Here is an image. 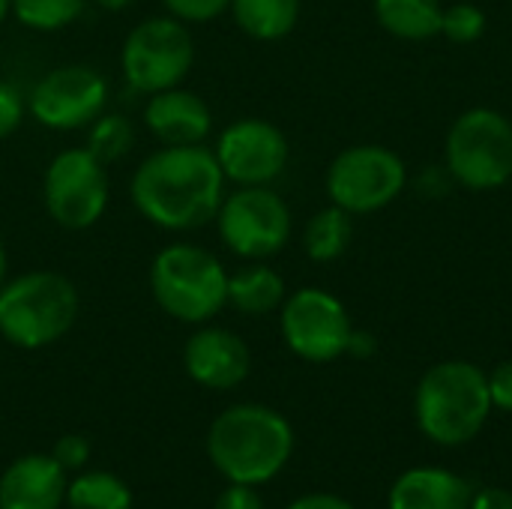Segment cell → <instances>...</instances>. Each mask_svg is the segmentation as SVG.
<instances>
[{
    "instance_id": "3957f363",
    "label": "cell",
    "mask_w": 512,
    "mask_h": 509,
    "mask_svg": "<svg viewBox=\"0 0 512 509\" xmlns=\"http://www.w3.org/2000/svg\"><path fill=\"white\" fill-rule=\"evenodd\" d=\"M489 414V375L480 366L468 360H447L420 378L414 417L429 441L441 447H462L480 435Z\"/></svg>"
},
{
    "instance_id": "ac0fdd59",
    "label": "cell",
    "mask_w": 512,
    "mask_h": 509,
    "mask_svg": "<svg viewBox=\"0 0 512 509\" xmlns=\"http://www.w3.org/2000/svg\"><path fill=\"white\" fill-rule=\"evenodd\" d=\"M285 303V279L267 264H249L228 276V306L243 315H270Z\"/></svg>"
},
{
    "instance_id": "836d02e7",
    "label": "cell",
    "mask_w": 512,
    "mask_h": 509,
    "mask_svg": "<svg viewBox=\"0 0 512 509\" xmlns=\"http://www.w3.org/2000/svg\"><path fill=\"white\" fill-rule=\"evenodd\" d=\"M99 9H108V12H120V9H126L132 0H93Z\"/></svg>"
},
{
    "instance_id": "e575fe53",
    "label": "cell",
    "mask_w": 512,
    "mask_h": 509,
    "mask_svg": "<svg viewBox=\"0 0 512 509\" xmlns=\"http://www.w3.org/2000/svg\"><path fill=\"white\" fill-rule=\"evenodd\" d=\"M6 270H9V258H6V249L0 243V285L6 282Z\"/></svg>"
},
{
    "instance_id": "f1b7e54d",
    "label": "cell",
    "mask_w": 512,
    "mask_h": 509,
    "mask_svg": "<svg viewBox=\"0 0 512 509\" xmlns=\"http://www.w3.org/2000/svg\"><path fill=\"white\" fill-rule=\"evenodd\" d=\"M489 396H492V405H495V408L510 411L512 414V360L501 363V366L489 375Z\"/></svg>"
},
{
    "instance_id": "f546056e",
    "label": "cell",
    "mask_w": 512,
    "mask_h": 509,
    "mask_svg": "<svg viewBox=\"0 0 512 509\" xmlns=\"http://www.w3.org/2000/svg\"><path fill=\"white\" fill-rule=\"evenodd\" d=\"M216 509H264V501L258 498V492H255L252 486L234 483L228 492L219 495Z\"/></svg>"
},
{
    "instance_id": "83f0119b",
    "label": "cell",
    "mask_w": 512,
    "mask_h": 509,
    "mask_svg": "<svg viewBox=\"0 0 512 509\" xmlns=\"http://www.w3.org/2000/svg\"><path fill=\"white\" fill-rule=\"evenodd\" d=\"M51 459H54L63 471H78V468H84L87 459H90V444H87L81 435H66V438H60V441L54 444Z\"/></svg>"
},
{
    "instance_id": "e0dca14e",
    "label": "cell",
    "mask_w": 512,
    "mask_h": 509,
    "mask_svg": "<svg viewBox=\"0 0 512 509\" xmlns=\"http://www.w3.org/2000/svg\"><path fill=\"white\" fill-rule=\"evenodd\" d=\"M474 486L444 468H411L390 489V509H471Z\"/></svg>"
},
{
    "instance_id": "9c48e42d",
    "label": "cell",
    "mask_w": 512,
    "mask_h": 509,
    "mask_svg": "<svg viewBox=\"0 0 512 509\" xmlns=\"http://www.w3.org/2000/svg\"><path fill=\"white\" fill-rule=\"evenodd\" d=\"M42 198L48 216L60 228L66 231L93 228L108 207L105 165L87 147H72L57 153L45 168Z\"/></svg>"
},
{
    "instance_id": "cb8c5ba5",
    "label": "cell",
    "mask_w": 512,
    "mask_h": 509,
    "mask_svg": "<svg viewBox=\"0 0 512 509\" xmlns=\"http://www.w3.org/2000/svg\"><path fill=\"white\" fill-rule=\"evenodd\" d=\"M87 0H12V15L36 30V33H54L69 27L81 12Z\"/></svg>"
},
{
    "instance_id": "d590c367",
    "label": "cell",
    "mask_w": 512,
    "mask_h": 509,
    "mask_svg": "<svg viewBox=\"0 0 512 509\" xmlns=\"http://www.w3.org/2000/svg\"><path fill=\"white\" fill-rule=\"evenodd\" d=\"M9 12H12V0H0V24L6 21Z\"/></svg>"
},
{
    "instance_id": "277c9868",
    "label": "cell",
    "mask_w": 512,
    "mask_h": 509,
    "mask_svg": "<svg viewBox=\"0 0 512 509\" xmlns=\"http://www.w3.org/2000/svg\"><path fill=\"white\" fill-rule=\"evenodd\" d=\"M78 318L75 285L51 270H33L0 285V336L15 348H45Z\"/></svg>"
},
{
    "instance_id": "d6a6232c",
    "label": "cell",
    "mask_w": 512,
    "mask_h": 509,
    "mask_svg": "<svg viewBox=\"0 0 512 509\" xmlns=\"http://www.w3.org/2000/svg\"><path fill=\"white\" fill-rule=\"evenodd\" d=\"M345 354H354V357H369L375 354V339L369 333H357L351 330V339H348V351Z\"/></svg>"
},
{
    "instance_id": "ba28073f",
    "label": "cell",
    "mask_w": 512,
    "mask_h": 509,
    "mask_svg": "<svg viewBox=\"0 0 512 509\" xmlns=\"http://www.w3.org/2000/svg\"><path fill=\"white\" fill-rule=\"evenodd\" d=\"M408 183L402 156L381 144H357L342 150L327 168V195L351 216L375 213L393 204Z\"/></svg>"
},
{
    "instance_id": "4316f807",
    "label": "cell",
    "mask_w": 512,
    "mask_h": 509,
    "mask_svg": "<svg viewBox=\"0 0 512 509\" xmlns=\"http://www.w3.org/2000/svg\"><path fill=\"white\" fill-rule=\"evenodd\" d=\"M24 111H27V102L21 90L9 81H0V138H9L21 126Z\"/></svg>"
},
{
    "instance_id": "7a4b0ae2",
    "label": "cell",
    "mask_w": 512,
    "mask_h": 509,
    "mask_svg": "<svg viewBox=\"0 0 512 509\" xmlns=\"http://www.w3.org/2000/svg\"><path fill=\"white\" fill-rule=\"evenodd\" d=\"M294 450V432L282 414L264 405H234L216 417L207 435L213 465L243 486L273 480Z\"/></svg>"
},
{
    "instance_id": "4fadbf2b",
    "label": "cell",
    "mask_w": 512,
    "mask_h": 509,
    "mask_svg": "<svg viewBox=\"0 0 512 509\" xmlns=\"http://www.w3.org/2000/svg\"><path fill=\"white\" fill-rule=\"evenodd\" d=\"M216 162L225 180L237 186H267L288 165V138L285 132L261 117L234 120L219 132Z\"/></svg>"
},
{
    "instance_id": "d4e9b609",
    "label": "cell",
    "mask_w": 512,
    "mask_h": 509,
    "mask_svg": "<svg viewBox=\"0 0 512 509\" xmlns=\"http://www.w3.org/2000/svg\"><path fill=\"white\" fill-rule=\"evenodd\" d=\"M441 33L450 42H459V45L477 42L486 33V12L480 6H474V3H453V6L444 9Z\"/></svg>"
},
{
    "instance_id": "8fae6325",
    "label": "cell",
    "mask_w": 512,
    "mask_h": 509,
    "mask_svg": "<svg viewBox=\"0 0 512 509\" xmlns=\"http://www.w3.org/2000/svg\"><path fill=\"white\" fill-rule=\"evenodd\" d=\"M351 330L348 309L324 288H300L282 303V336L300 360L330 363L342 357Z\"/></svg>"
},
{
    "instance_id": "484cf974",
    "label": "cell",
    "mask_w": 512,
    "mask_h": 509,
    "mask_svg": "<svg viewBox=\"0 0 512 509\" xmlns=\"http://www.w3.org/2000/svg\"><path fill=\"white\" fill-rule=\"evenodd\" d=\"M162 3L183 24H204L231 9V0H162Z\"/></svg>"
},
{
    "instance_id": "d6986e66",
    "label": "cell",
    "mask_w": 512,
    "mask_h": 509,
    "mask_svg": "<svg viewBox=\"0 0 512 509\" xmlns=\"http://www.w3.org/2000/svg\"><path fill=\"white\" fill-rule=\"evenodd\" d=\"M375 18L387 33L420 42L441 33L444 6L441 0H375Z\"/></svg>"
},
{
    "instance_id": "4dcf8cb0",
    "label": "cell",
    "mask_w": 512,
    "mask_h": 509,
    "mask_svg": "<svg viewBox=\"0 0 512 509\" xmlns=\"http://www.w3.org/2000/svg\"><path fill=\"white\" fill-rule=\"evenodd\" d=\"M471 509H512V492H507V489H483V492H474Z\"/></svg>"
},
{
    "instance_id": "603a6c76",
    "label": "cell",
    "mask_w": 512,
    "mask_h": 509,
    "mask_svg": "<svg viewBox=\"0 0 512 509\" xmlns=\"http://www.w3.org/2000/svg\"><path fill=\"white\" fill-rule=\"evenodd\" d=\"M135 144V126L129 123V117L123 114H99L93 123H90V132H87V150L102 162H117L123 159Z\"/></svg>"
},
{
    "instance_id": "5b68a950",
    "label": "cell",
    "mask_w": 512,
    "mask_h": 509,
    "mask_svg": "<svg viewBox=\"0 0 512 509\" xmlns=\"http://www.w3.org/2000/svg\"><path fill=\"white\" fill-rule=\"evenodd\" d=\"M150 291L165 315L183 324H204L228 306V273L213 252L171 243L150 264Z\"/></svg>"
},
{
    "instance_id": "1f68e13d",
    "label": "cell",
    "mask_w": 512,
    "mask_h": 509,
    "mask_svg": "<svg viewBox=\"0 0 512 509\" xmlns=\"http://www.w3.org/2000/svg\"><path fill=\"white\" fill-rule=\"evenodd\" d=\"M288 509H354L345 498H339V495H306V498H300V501H294Z\"/></svg>"
},
{
    "instance_id": "7c38bea8",
    "label": "cell",
    "mask_w": 512,
    "mask_h": 509,
    "mask_svg": "<svg viewBox=\"0 0 512 509\" xmlns=\"http://www.w3.org/2000/svg\"><path fill=\"white\" fill-rule=\"evenodd\" d=\"M108 102V81L81 63L72 66H57L45 72L36 87L30 90L27 111L33 114L36 123L48 129H81L90 126Z\"/></svg>"
},
{
    "instance_id": "5bb4252c",
    "label": "cell",
    "mask_w": 512,
    "mask_h": 509,
    "mask_svg": "<svg viewBox=\"0 0 512 509\" xmlns=\"http://www.w3.org/2000/svg\"><path fill=\"white\" fill-rule=\"evenodd\" d=\"M183 366L192 381L210 390H231L246 381L252 354L246 342L222 327L198 330L183 348Z\"/></svg>"
},
{
    "instance_id": "44dd1931",
    "label": "cell",
    "mask_w": 512,
    "mask_h": 509,
    "mask_svg": "<svg viewBox=\"0 0 512 509\" xmlns=\"http://www.w3.org/2000/svg\"><path fill=\"white\" fill-rule=\"evenodd\" d=\"M351 237H354L351 213L330 204L327 210H318L309 219V225L303 231V249L312 261L327 264V261H336L345 255V249L351 246Z\"/></svg>"
},
{
    "instance_id": "9a60e30c",
    "label": "cell",
    "mask_w": 512,
    "mask_h": 509,
    "mask_svg": "<svg viewBox=\"0 0 512 509\" xmlns=\"http://www.w3.org/2000/svg\"><path fill=\"white\" fill-rule=\"evenodd\" d=\"M144 123L165 147H189L207 141L213 129V114L198 93L168 87L147 99Z\"/></svg>"
},
{
    "instance_id": "7402d4cb",
    "label": "cell",
    "mask_w": 512,
    "mask_h": 509,
    "mask_svg": "<svg viewBox=\"0 0 512 509\" xmlns=\"http://www.w3.org/2000/svg\"><path fill=\"white\" fill-rule=\"evenodd\" d=\"M66 501L72 509H129L132 507V495L126 489V483H120L117 477L105 474V471H90L72 480V486H66Z\"/></svg>"
},
{
    "instance_id": "30bf717a",
    "label": "cell",
    "mask_w": 512,
    "mask_h": 509,
    "mask_svg": "<svg viewBox=\"0 0 512 509\" xmlns=\"http://www.w3.org/2000/svg\"><path fill=\"white\" fill-rule=\"evenodd\" d=\"M222 243L246 261H264L285 249L291 237V210L267 186H240L225 195L216 213Z\"/></svg>"
},
{
    "instance_id": "8992f818",
    "label": "cell",
    "mask_w": 512,
    "mask_h": 509,
    "mask_svg": "<svg viewBox=\"0 0 512 509\" xmlns=\"http://www.w3.org/2000/svg\"><path fill=\"white\" fill-rule=\"evenodd\" d=\"M450 177L471 189L489 192L512 180V123L495 108H468L456 117L444 144Z\"/></svg>"
},
{
    "instance_id": "52a82bcc",
    "label": "cell",
    "mask_w": 512,
    "mask_h": 509,
    "mask_svg": "<svg viewBox=\"0 0 512 509\" xmlns=\"http://www.w3.org/2000/svg\"><path fill=\"white\" fill-rule=\"evenodd\" d=\"M195 63V39L174 15H156L135 24L120 51V69L132 90L159 93L180 87Z\"/></svg>"
},
{
    "instance_id": "2e32d148",
    "label": "cell",
    "mask_w": 512,
    "mask_h": 509,
    "mask_svg": "<svg viewBox=\"0 0 512 509\" xmlns=\"http://www.w3.org/2000/svg\"><path fill=\"white\" fill-rule=\"evenodd\" d=\"M66 471L51 456H24L0 477V509H57Z\"/></svg>"
},
{
    "instance_id": "6da1fadb",
    "label": "cell",
    "mask_w": 512,
    "mask_h": 509,
    "mask_svg": "<svg viewBox=\"0 0 512 509\" xmlns=\"http://www.w3.org/2000/svg\"><path fill=\"white\" fill-rule=\"evenodd\" d=\"M135 210L165 231H195L216 219L225 201V174L204 144L162 147L132 174Z\"/></svg>"
},
{
    "instance_id": "ffe728a7",
    "label": "cell",
    "mask_w": 512,
    "mask_h": 509,
    "mask_svg": "<svg viewBox=\"0 0 512 509\" xmlns=\"http://www.w3.org/2000/svg\"><path fill=\"white\" fill-rule=\"evenodd\" d=\"M240 30L261 42H276L297 27L300 0H231Z\"/></svg>"
}]
</instances>
